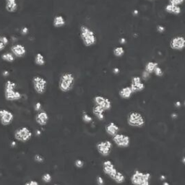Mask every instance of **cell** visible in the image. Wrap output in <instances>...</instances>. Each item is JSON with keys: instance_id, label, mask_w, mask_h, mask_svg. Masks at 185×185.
<instances>
[{"instance_id": "44", "label": "cell", "mask_w": 185, "mask_h": 185, "mask_svg": "<svg viewBox=\"0 0 185 185\" xmlns=\"http://www.w3.org/2000/svg\"><path fill=\"white\" fill-rule=\"evenodd\" d=\"M171 118L173 119V120H176V119L177 118L178 115H177V113H175V112H174V113L171 114Z\"/></svg>"}, {"instance_id": "6", "label": "cell", "mask_w": 185, "mask_h": 185, "mask_svg": "<svg viewBox=\"0 0 185 185\" xmlns=\"http://www.w3.org/2000/svg\"><path fill=\"white\" fill-rule=\"evenodd\" d=\"M33 133L30 129L27 127H22L16 129L15 132V139L19 142H26L32 138Z\"/></svg>"}, {"instance_id": "52", "label": "cell", "mask_w": 185, "mask_h": 185, "mask_svg": "<svg viewBox=\"0 0 185 185\" xmlns=\"http://www.w3.org/2000/svg\"><path fill=\"white\" fill-rule=\"evenodd\" d=\"M53 185H59V184H53Z\"/></svg>"}, {"instance_id": "1", "label": "cell", "mask_w": 185, "mask_h": 185, "mask_svg": "<svg viewBox=\"0 0 185 185\" xmlns=\"http://www.w3.org/2000/svg\"><path fill=\"white\" fill-rule=\"evenodd\" d=\"M80 35L83 45L86 47H91L96 43V35L93 30L87 25H82L80 28Z\"/></svg>"}, {"instance_id": "9", "label": "cell", "mask_w": 185, "mask_h": 185, "mask_svg": "<svg viewBox=\"0 0 185 185\" xmlns=\"http://www.w3.org/2000/svg\"><path fill=\"white\" fill-rule=\"evenodd\" d=\"M112 140L114 144L120 148H126L130 145V138L125 134L118 133L112 137Z\"/></svg>"}, {"instance_id": "24", "label": "cell", "mask_w": 185, "mask_h": 185, "mask_svg": "<svg viewBox=\"0 0 185 185\" xmlns=\"http://www.w3.org/2000/svg\"><path fill=\"white\" fill-rule=\"evenodd\" d=\"M34 62L36 65L40 66V67H42V66L45 65L46 64V59L44 56L41 53H37L35 56L34 58Z\"/></svg>"}, {"instance_id": "34", "label": "cell", "mask_w": 185, "mask_h": 185, "mask_svg": "<svg viewBox=\"0 0 185 185\" xmlns=\"http://www.w3.org/2000/svg\"><path fill=\"white\" fill-rule=\"evenodd\" d=\"M74 166L78 169H81L84 166V162L81 159H77L75 161H74Z\"/></svg>"}, {"instance_id": "28", "label": "cell", "mask_w": 185, "mask_h": 185, "mask_svg": "<svg viewBox=\"0 0 185 185\" xmlns=\"http://www.w3.org/2000/svg\"><path fill=\"white\" fill-rule=\"evenodd\" d=\"M82 120L83 122L85 123H87V124H89V123H92V118L91 116L89 115L88 114L86 113V112L84 111L83 113V116H82Z\"/></svg>"}, {"instance_id": "39", "label": "cell", "mask_w": 185, "mask_h": 185, "mask_svg": "<svg viewBox=\"0 0 185 185\" xmlns=\"http://www.w3.org/2000/svg\"><path fill=\"white\" fill-rule=\"evenodd\" d=\"M24 185H40L39 183L37 181H35V180H30L27 182H25Z\"/></svg>"}, {"instance_id": "7", "label": "cell", "mask_w": 185, "mask_h": 185, "mask_svg": "<svg viewBox=\"0 0 185 185\" xmlns=\"http://www.w3.org/2000/svg\"><path fill=\"white\" fill-rule=\"evenodd\" d=\"M32 84L34 91L38 94L42 95L44 93L47 88V81L43 77L36 75L33 78Z\"/></svg>"}, {"instance_id": "50", "label": "cell", "mask_w": 185, "mask_h": 185, "mask_svg": "<svg viewBox=\"0 0 185 185\" xmlns=\"http://www.w3.org/2000/svg\"><path fill=\"white\" fill-rule=\"evenodd\" d=\"M182 163H183L184 164H185V156L184 157H183L182 158Z\"/></svg>"}, {"instance_id": "15", "label": "cell", "mask_w": 185, "mask_h": 185, "mask_svg": "<svg viewBox=\"0 0 185 185\" xmlns=\"http://www.w3.org/2000/svg\"><path fill=\"white\" fill-rule=\"evenodd\" d=\"M11 53L14 55L15 58H22L26 55L27 50L26 48L23 45L20 43H15L12 45L10 48Z\"/></svg>"}, {"instance_id": "42", "label": "cell", "mask_w": 185, "mask_h": 185, "mask_svg": "<svg viewBox=\"0 0 185 185\" xmlns=\"http://www.w3.org/2000/svg\"><path fill=\"white\" fill-rule=\"evenodd\" d=\"M182 106V103L181 101H177V102L175 103V106L177 108H180Z\"/></svg>"}, {"instance_id": "40", "label": "cell", "mask_w": 185, "mask_h": 185, "mask_svg": "<svg viewBox=\"0 0 185 185\" xmlns=\"http://www.w3.org/2000/svg\"><path fill=\"white\" fill-rule=\"evenodd\" d=\"M165 30H166V28H165L164 26L163 25H158L157 26V31L160 33V34H163L165 31Z\"/></svg>"}, {"instance_id": "16", "label": "cell", "mask_w": 185, "mask_h": 185, "mask_svg": "<svg viewBox=\"0 0 185 185\" xmlns=\"http://www.w3.org/2000/svg\"><path fill=\"white\" fill-rule=\"evenodd\" d=\"M48 120H49L48 114L46 113V111H43L38 112V113L36 114V116H35V120H36V123L41 127L46 126V125L48 124Z\"/></svg>"}, {"instance_id": "30", "label": "cell", "mask_w": 185, "mask_h": 185, "mask_svg": "<svg viewBox=\"0 0 185 185\" xmlns=\"http://www.w3.org/2000/svg\"><path fill=\"white\" fill-rule=\"evenodd\" d=\"M153 74L157 77H162L164 75V71H163V70L159 66H158V67H156V69L154 70Z\"/></svg>"}, {"instance_id": "46", "label": "cell", "mask_w": 185, "mask_h": 185, "mask_svg": "<svg viewBox=\"0 0 185 185\" xmlns=\"http://www.w3.org/2000/svg\"><path fill=\"white\" fill-rule=\"evenodd\" d=\"M113 72H114V74H118L119 72H120V70H119L118 68L115 67V68H114V69L113 70Z\"/></svg>"}, {"instance_id": "17", "label": "cell", "mask_w": 185, "mask_h": 185, "mask_svg": "<svg viewBox=\"0 0 185 185\" xmlns=\"http://www.w3.org/2000/svg\"><path fill=\"white\" fill-rule=\"evenodd\" d=\"M105 130L109 136L114 137L120 133V127L115 122H109L105 127Z\"/></svg>"}, {"instance_id": "23", "label": "cell", "mask_w": 185, "mask_h": 185, "mask_svg": "<svg viewBox=\"0 0 185 185\" xmlns=\"http://www.w3.org/2000/svg\"><path fill=\"white\" fill-rule=\"evenodd\" d=\"M158 66V63L156 61H148L146 63V65L145 66V71L148 72L149 74H153L154 72V70L156 69V67H157Z\"/></svg>"}, {"instance_id": "18", "label": "cell", "mask_w": 185, "mask_h": 185, "mask_svg": "<svg viewBox=\"0 0 185 185\" xmlns=\"http://www.w3.org/2000/svg\"><path fill=\"white\" fill-rule=\"evenodd\" d=\"M5 3V10L10 13H15L17 12L18 8L17 0H4Z\"/></svg>"}, {"instance_id": "31", "label": "cell", "mask_w": 185, "mask_h": 185, "mask_svg": "<svg viewBox=\"0 0 185 185\" xmlns=\"http://www.w3.org/2000/svg\"><path fill=\"white\" fill-rule=\"evenodd\" d=\"M34 160L37 163H39V164H42V163L44 162V158L40 154H36L34 156Z\"/></svg>"}, {"instance_id": "29", "label": "cell", "mask_w": 185, "mask_h": 185, "mask_svg": "<svg viewBox=\"0 0 185 185\" xmlns=\"http://www.w3.org/2000/svg\"><path fill=\"white\" fill-rule=\"evenodd\" d=\"M41 179H42V181L45 182V183H50L52 179V175L48 173H45L44 174H43L42 177H41Z\"/></svg>"}, {"instance_id": "13", "label": "cell", "mask_w": 185, "mask_h": 185, "mask_svg": "<svg viewBox=\"0 0 185 185\" xmlns=\"http://www.w3.org/2000/svg\"><path fill=\"white\" fill-rule=\"evenodd\" d=\"M170 47L173 50L182 51L185 48V38L182 36L173 37L170 41Z\"/></svg>"}, {"instance_id": "43", "label": "cell", "mask_w": 185, "mask_h": 185, "mask_svg": "<svg viewBox=\"0 0 185 185\" xmlns=\"http://www.w3.org/2000/svg\"><path fill=\"white\" fill-rule=\"evenodd\" d=\"M9 74H10V72H9L7 70H4V71L2 72V75L4 77H7L9 76Z\"/></svg>"}, {"instance_id": "8", "label": "cell", "mask_w": 185, "mask_h": 185, "mask_svg": "<svg viewBox=\"0 0 185 185\" xmlns=\"http://www.w3.org/2000/svg\"><path fill=\"white\" fill-rule=\"evenodd\" d=\"M96 149L98 153L103 157H107L111 154L113 148V144L110 140H106L99 141L96 144Z\"/></svg>"}, {"instance_id": "26", "label": "cell", "mask_w": 185, "mask_h": 185, "mask_svg": "<svg viewBox=\"0 0 185 185\" xmlns=\"http://www.w3.org/2000/svg\"><path fill=\"white\" fill-rule=\"evenodd\" d=\"M113 181L115 182L116 184H122L123 182L125 181V176L122 172L118 171V172L115 176V177L114 178Z\"/></svg>"}, {"instance_id": "25", "label": "cell", "mask_w": 185, "mask_h": 185, "mask_svg": "<svg viewBox=\"0 0 185 185\" xmlns=\"http://www.w3.org/2000/svg\"><path fill=\"white\" fill-rule=\"evenodd\" d=\"M1 59L2 61L8 63H12L15 60V57L11 52H5L2 54Z\"/></svg>"}, {"instance_id": "47", "label": "cell", "mask_w": 185, "mask_h": 185, "mask_svg": "<svg viewBox=\"0 0 185 185\" xmlns=\"http://www.w3.org/2000/svg\"><path fill=\"white\" fill-rule=\"evenodd\" d=\"M166 177H165L164 175H161L160 177V179L161 180V181H163V182H164V181H166Z\"/></svg>"}, {"instance_id": "11", "label": "cell", "mask_w": 185, "mask_h": 185, "mask_svg": "<svg viewBox=\"0 0 185 185\" xmlns=\"http://www.w3.org/2000/svg\"><path fill=\"white\" fill-rule=\"evenodd\" d=\"M94 105L98 106L105 110V111H109L112 107V103L110 99L103 96H96L93 98Z\"/></svg>"}, {"instance_id": "53", "label": "cell", "mask_w": 185, "mask_h": 185, "mask_svg": "<svg viewBox=\"0 0 185 185\" xmlns=\"http://www.w3.org/2000/svg\"><path fill=\"white\" fill-rule=\"evenodd\" d=\"M148 1H154V0H148Z\"/></svg>"}, {"instance_id": "20", "label": "cell", "mask_w": 185, "mask_h": 185, "mask_svg": "<svg viewBox=\"0 0 185 185\" xmlns=\"http://www.w3.org/2000/svg\"><path fill=\"white\" fill-rule=\"evenodd\" d=\"M92 114L99 121H103L105 119V110L98 106L94 105L92 107Z\"/></svg>"}, {"instance_id": "4", "label": "cell", "mask_w": 185, "mask_h": 185, "mask_svg": "<svg viewBox=\"0 0 185 185\" xmlns=\"http://www.w3.org/2000/svg\"><path fill=\"white\" fill-rule=\"evenodd\" d=\"M151 174L140 170L134 171L130 177V182L133 185H151Z\"/></svg>"}, {"instance_id": "37", "label": "cell", "mask_w": 185, "mask_h": 185, "mask_svg": "<svg viewBox=\"0 0 185 185\" xmlns=\"http://www.w3.org/2000/svg\"><path fill=\"white\" fill-rule=\"evenodd\" d=\"M41 109H42V105H41V102H36V104L34 106V109L36 111H41Z\"/></svg>"}, {"instance_id": "32", "label": "cell", "mask_w": 185, "mask_h": 185, "mask_svg": "<svg viewBox=\"0 0 185 185\" xmlns=\"http://www.w3.org/2000/svg\"><path fill=\"white\" fill-rule=\"evenodd\" d=\"M185 2V0H169V4L175 6H180Z\"/></svg>"}, {"instance_id": "33", "label": "cell", "mask_w": 185, "mask_h": 185, "mask_svg": "<svg viewBox=\"0 0 185 185\" xmlns=\"http://www.w3.org/2000/svg\"><path fill=\"white\" fill-rule=\"evenodd\" d=\"M0 42L3 43L4 45L7 46L10 43V41H9V38L5 36H3V35H0Z\"/></svg>"}, {"instance_id": "49", "label": "cell", "mask_w": 185, "mask_h": 185, "mask_svg": "<svg viewBox=\"0 0 185 185\" xmlns=\"http://www.w3.org/2000/svg\"><path fill=\"white\" fill-rule=\"evenodd\" d=\"M162 185H170V184H169L168 182L164 181V182H163V184H162Z\"/></svg>"}, {"instance_id": "51", "label": "cell", "mask_w": 185, "mask_h": 185, "mask_svg": "<svg viewBox=\"0 0 185 185\" xmlns=\"http://www.w3.org/2000/svg\"><path fill=\"white\" fill-rule=\"evenodd\" d=\"M183 105H184V106L185 107V100L184 101V102H183Z\"/></svg>"}, {"instance_id": "38", "label": "cell", "mask_w": 185, "mask_h": 185, "mask_svg": "<svg viewBox=\"0 0 185 185\" xmlns=\"http://www.w3.org/2000/svg\"><path fill=\"white\" fill-rule=\"evenodd\" d=\"M28 32H29V29H28V28L26 27V26H24L20 30V33L23 36H26V35L28 34Z\"/></svg>"}, {"instance_id": "36", "label": "cell", "mask_w": 185, "mask_h": 185, "mask_svg": "<svg viewBox=\"0 0 185 185\" xmlns=\"http://www.w3.org/2000/svg\"><path fill=\"white\" fill-rule=\"evenodd\" d=\"M150 76H151V74H149L148 72H145L144 70L142 73V78H142V80H147L150 78Z\"/></svg>"}, {"instance_id": "5", "label": "cell", "mask_w": 185, "mask_h": 185, "mask_svg": "<svg viewBox=\"0 0 185 185\" xmlns=\"http://www.w3.org/2000/svg\"><path fill=\"white\" fill-rule=\"evenodd\" d=\"M127 124L129 126L136 128H142L145 124V119L143 115L138 111L129 112L127 116Z\"/></svg>"}, {"instance_id": "48", "label": "cell", "mask_w": 185, "mask_h": 185, "mask_svg": "<svg viewBox=\"0 0 185 185\" xmlns=\"http://www.w3.org/2000/svg\"><path fill=\"white\" fill-rule=\"evenodd\" d=\"M11 145H12V147H15V145H16V142H15V141H12V143H11Z\"/></svg>"}, {"instance_id": "41", "label": "cell", "mask_w": 185, "mask_h": 185, "mask_svg": "<svg viewBox=\"0 0 185 185\" xmlns=\"http://www.w3.org/2000/svg\"><path fill=\"white\" fill-rule=\"evenodd\" d=\"M6 45H4L3 43L0 42V52H2V51H3L4 48H6Z\"/></svg>"}, {"instance_id": "35", "label": "cell", "mask_w": 185, "mask_h": 185, "mask_svg": "<svg viewBox=\"0 0 185 185\" xmlns=\"http://www.w3.org/2000/svg\"><path fill=\"white\" fill-rule=\"evenodd\" d=\"M96 183L98 185H104V179L101 176H98L96 177Z\"/></svg>"}, {"instance_id": "12", "label": "cell", "mask_w": 185, "mask_h": 185, "mask_svg": "<svg viewBox=\"0 0 185 185\" xmlns=\"http://www.w3.org/2000/svg\"><path fill=\"white\" fill-rule=\"evenodd\" d=\"M14 115L10 111L7 109H0V123L3 126H8L12 124Z\"/></svg>"}, {"instance_id": "27", "label": "cell", "mask_w": 185, "mask_h": 185, "mask_svg": "<svg viewBox=\"0 0 185 185\" xmlns=\"http://www.w3.org/2000/svg\"><path fill=\"white\" fill-rule=\"evenodd\" d=\"M124 49L122 46H116L113 50V54L116 57H122L124 54Z\"/></svg>"}, {"instance_id": "2", "label": "cell", "mask_w": 185, "mask_h": 185, "mask_svg": "<svg viewBox=\"0 0 185 185\" xmlns=\"http://www.w3.org/2000/svg\"><path fill=\"white\" fill-rule=\"evenodd\" d=\"M16 83L12 80H7L4 84V98L8 101H16L22 98V94L17 91Z\"/></svg>"}, {"instance_id": "19", "label": "cell", "mask_w": 185, "mask_h": 185, "mask_svg": "<svg viewBox=\"0 0 185 185\" xmlns=\"http://www.w3.org/2000/svg\"><path fill=\"white\" fill-rule=\"evenodd\" d=\"M133 92L132 91L130 86L123 87L119 91V96L121 98L124 99V100L129 99L133 96Z\"/></svg>"}, {"instance_id": "21", "label": "cell", "mask_w": 185, "mask_h": 185, "mask_svg": "<svg viewBox=\"0 0 185 185\" xmlns=\"http://www.w3.org/2000/svg\"><path fill=\"white\" fill-rule=\"evenodd\" d=\"M164 10L166 12L169 13V14H172L174 15H179L182 12V9L179 6H175L171 4H167L164 7Z\"/></svg>"}, {"instance_id": "14", "label": "cell", "mask_w": 185, "mask_h": 185, "mask_svg": "<svg viewBox=\"0 0 185 185\" xmlns=\"http://www.w3.org/2000/svg\"><path fill=\"white\" fill-rule=\"evenodd\" d=\"M129 86H130L133 93L142 91L145 88V84L142 81V78L139 76H134L132 78Z\"/></svg>"}, {"instance_id": "45", "label": "cell", "mask_w": 185, "mask_h": 185, "mask_svg": "<svg viewBox=\"0 0 185 185\" xmlns=\"http://www.w3.org/2000/svg\"><path fill=\"white\" fill-rule=\"evenodd\" d=\"M120 43H121V44H124V43H126V40H125V38H120Z\"/></svg>"}, {"instance_id": "3", "label": "cell", "mask_w": 185, "mask_h": 185, "mask_svg": "<svg viewBox=\"0 0 185 185\" xmlns=\"http://www.w3.org/2000/svg\"><path fill=\"white\" fill-rule=\"evenodd\" d=\"M75 78L74 75L71 72H64L60 76L59 80V88L61 92H70L73 88Z\"/></svg>"}, {"instance_id": "22", "label": "cell", "mask_w": 185, "mask_h": 185, "mask_svg": "<svg viewBox=\"0 0 185 185\" xmlns=\"http://www.w3.org/2000/svg\"><path fill=\"white\" fill-rule=\"evenodd\" d=\"M65 24H66L65 18L61 15H56V16L54 17V19H53V25H54V28H62L65 25Z\"/></svg>"}, {"instance_id": "10", "label": "cell", "mask_w": 185, "mask_h": 185, "mask_svg": "<svg viewBox=\"0 0 185 185\" xmlns=\"http://www.w3.org/2000/svg\"><path fill=\"white\" fill-rule=\"evenodd\" d=\"M102 168L103 173L112 180L114 179L118 172V170L114 166V164L110 160H106L103 162Z\"/></svg>"}]
</instances>
